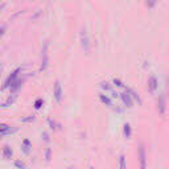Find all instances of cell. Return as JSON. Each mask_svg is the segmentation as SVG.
<instances>
[{
    "label": "cell",
    "instance_id": "1",
    "mask_svg": "<svg viewBox=\"0 0 169 169\" xmlns=\"http://www.w3.org/2000/svg\"><path fill=\"white\" fill-rule=\"evenodd\" d=\"M81 44H82V48H83L85 52H89V50H90L89 37H87V33H86L85 29H82V32H81Z\"/></svg>",
    "mask_w": 169,
    "mask_h": 169
},
{
    "label": "cell",
    "instance_id": "2",
    "mask_svg": "<svg viewBox=\"0 0 169 169\" xmlns=\"http://www.w3.org/2000/svg\"><path fill=\"white\" fill-rule=\"evenodd\" d=\"M19 73H20V69H17V70H15L13 73L9 75L8 78H7V81H5V83H4V86H3V89H7V87H9V85L12 83L13 81L17 78V75H19Z\"/></svg>",
    "mask_w": 169,
    "mask_h": 169
},
{
    "label": "cell",
    "instance_id": "3",
    "mask_svg": "<svg viewBox=\"0 0 169 169\" xmlns=\"http://www.w3.org/2000/svg\"><path fill=\"white\" fill-rule=\"evenodd\" d=\"M157 110H158V112H160V115H164V114H165V95H160V96H158Z\"/></svg>",
    "mask_w": 169,
    "mask_h": 169
},
{
    "label": "cell",
    "instance_id": "4",
    "mask_svg": "<svg viewBox=\"0 0 169 169\" xmlns=\"http://www.w3.org/2000/svg\"><path fill=\"white\" fill-rule=\"evenodd\" d=\"M54 98H56L57 102H61V99H62L61 85H60V82L58 81H56V83H54Z\"/></svg>",
    "mask_w": 169,
    "mask_h": 169
},
{
    "label": "cell",
    "instance_id": "5",
    "mask_svg": "<svg viewBox=\"0 0 169 169\" xmlns=\"http://www.w3.org/2000/svg\"><path fill=\"white\" fill-rule=\"evenodd\" d=\"M122 99H123V103L127 106V107H132V99H131V95H128L127 91L122 94Z\"/></svg>",
    "mask_w": 169,
    "mask_h": 169
},
{
    "label": "cell",
    "instance_id": "6",
    "mask_svg": "<svg viewBox=\"0 0 169 169\" xmlns=\"http://www.w3.org/2000/svg\"><path fill=\"white\" fill-rule=\"evenodd\" d=\"M139 153H140V167L146 168V149H144L143 146H140Z\"/></svg>",
    "mask_w": 169,
    "mask_h": 169
},
{
    "label": "cell",
    "instance_id": "7",
    "mask_svg": "<svg viewBox=\"0 0 169 169\" xmlns=\"http://www.w3.org/2000/svg\"><path fill=\"white\" fill-rule=\"evenodd\" d=\"M157 85H158V83H157V79L155 78V77H151L149 81H148V87H149V90L153 92V91L157 89Z\"/></svg>",
    "mask_w": 169,
    "mask_h": 169
},
{
    "label": "cell",
    "instance_id": "8",
    "mask_svg": "<svg viewBox=\"0 0 169 169\" xmlns=\"http://www.w3.org/2000/svg\"><path fill=\"white\" fill-rule=\"evenodd\" d=\"M3 155H4L5 158H11L12 157V149L8 146H5L4 148H3Z\"/></svg>",
    "mask_w": 169,
    "mask_h": 169
},
{
    "label": "cell",
    "instance_id": "9",
    "mask_svg": "<svg viewBox=\"0 0 169 169\" xmlns=\"http://www.w3.org/2000/svg\"><path fill=\"white\" fill-rule=\"evenodd\" d=\"M99 98H101V101H102V103H105V105H107V106H111V105H112L111 99H110L108 96H106V95H103V94H101V95H99Z\"/></svg>",
    "mask_w": 169,
    "mask_h": 169
},
{
    "label": "cell",
    "instance_id": "10",
    "mask_svg": "<svg viewBox=\"0 0 169 169\" xmlns=\"http://www.w3.org/2000/svg\"><path fill=\"white\" fill-rule=\"evenodd\" d=\"M46 65H48V54H46V46H45V50H44V61H42V66H41V70H45V69H46Z\"/></svg>",
    "mask_w": 169,
    "mask_h": 169
},
{
    "label": "cell",
    "instance_id": "11",
    "mask_svg": "<svg viewBox=\"0 0 169 169\" xmlns=\"http://www.w3.org/2000/svg\"><path fill=\"white\" fill-rule=\"evenodd\" d=\"M127 92H128V94H131V96H132V98L133 99H136V101L137 102H139V103H141V101H140V98H139V95H137L136 94V92H133L132 90H130V89H127V90H126Z\"/></svg>",
    "mask_w": 169,
    "mask_h": 169
},
{
    "label": "cell",
    "instance_id": "12",
    "mask_svg": "<svg viewBox=\"0 0 169 169\" xmlns=\"http://www.w3.org/2000/svg\"><path fill=\"white\" fill-rule=\"evenodd\" d=\"M124 135H126V137L131 136V126L130 124H124Z\"/></svg>",
    "mask_w": 169,
    "mask_h": 169
},
{
    "label": "cell",
    "instance_id": "13",
    "mask_svg": "<svg viewBox=\"0 0 169 169\" xmlns=\"http://www.w3.org/2000/svg\"><path fill=\"white\" fill-rule=\"evenodd\" d=\"M23 144H24V152L28 153L29 149H30V141H29V140H24Z\"/></svg>",
    "mask_w": 169,
    "mask_h": 169
},
{
    "label": "cell",
    "instance_id": "14",
    "mask_svg": "<svg viewBox=\"0 0 169 169\" xmlns=\"http://www.w3.org/2000/svg\"><path fill=\"white\" fill-rule=\"evenodd\" d=\"M120 168H122V169H126V157H124L123 155L120 156Z\"/></svg>",
    "mask_w": 169,
    "mask_h": 169
},
{
    "label": "cell",
    "instance_id": "15",
    "mask_svg": "<svg viewBox=\"0 0 169 169\" xmlns=\"http://www.w3.org/2000/svg\"><path fill=\"white\" fill-rule=\"evenodd\" d=\"M13 101H15V96H12V98H8V101H7L4 105H3V107H8L9 105H12V103H13Z\"/></svg>",
    "mask_w": 169,
    "mask_h": 169
},
{
    "label": "cell",
    "instance_id": "16",
    "mask_svg": "<svg viewBox=\"0 0 169 169\" xmlns=\"http://www.w3.org/2000/svg\"><path fill=\"white\" fill-rule=\"evenodd\" d=\"M42 99H37V101L36 102H34V107H36V108H40L41 107V106H42Z\"/></svg>",
    "mask_w": 169,
    "mask_h": 169
},
{
    "label": "cell",
    "instance_id": "17",
    "mask_svg": "<svg viewBox=\"0 0 169 169\" xmlns=\"http://www.w3.org/2000/svg\"><path fill=\"white\" fill-rule=\"evenodd\" d=\"M155 4H156V0H147V7L148 8H152Z\"/></svg>",
    "mask_w": 169,
    "mask_h": 169
},
{
    "label": "cell",
    "instance_id": "18",
    "mask_svg": "<svg viewBox=\"0 0 169 169\" xmlns=\"http://www.w3.org/2000/svg\"><path fill=\"white\" fill-rule=\"evenodd\" d=\"M15 167H17V168H27V165L24 163H21V161H15Z\"/></svg>",
    "mask_w": 169,
    "mask_h": 169
},
{
    "label": "cell",
    "instance_id": "19",
    "mask_svg": "<svg viewBox=\"0 0 169 169\" xmlns=\"http://www.w3.org/2000/svg\"><path fill=\"white\" fill-rule=\"evenodd\" d=\"M9 128V126H7V124H0V133L4 132V131H7Z\"/></svg>",
    "mask_w": 169,
    "mask_h": 169
},
{
    "label": "cell",
    "instance_id": "20",
    "mask_svg": "<svg viewBox=\"0 0 169 169\" xmlns=\"http://www.w3.org/2000/svg\"><path fill=\"white\" fill-rule=\"evenodd\" d=\"M102 87L103 89H106V90H111V87H110V86H108V83H107V82H102Z\"/></svg>",
    "mask_w": 169,
    "mask_h": 169
},
{
    "label": "cell",
    "instance_id": "21",
    "mask_svg": "<svg viewBox=\"0 0 169 169\" xmlns=\"http://www.w3.org/2000/svg\"><path fill=\"white\" fill-rule=\"evenodd\" d=\"M114 83H115L116 86H120V87H123V86H124V85L122 83V82L119 81V79H114Z\"/></svg>",
    "mask_w": 169,
    "mask_h": 169
},
{
    "label": "cell",
    "instance_id": "22",
    "mask_svg": "<svg viewBox=\"0 0 169 169\" xmlns=\"http://www.w3.org/2000/svg\"><path fill=\"white\" fill-rule=\"evenodd\" d=\"M5 29H7V27H5V25H3L2 28H0V37H2L3 34H4V32H5Z\"/></svg>",
    "mask_w": 169,
    "mask_h": 169
},
{
    "label": "cell",
    "instance_id": "23",
    "mask_svg": "<svg viewBox=\"0 0 169 169\" xmlns=\"http://www.w3.org/2000/svg\"><path fill=\"white\" fill-rule=\"evenodd\" d=\"M45 155H46V160L49 161V160H50V149H49V148L46 149V153H45Z\"/></svg>",
    "mask_w": 169,
    "mask_h": 169
},
{
    "label": "cell",
    "instance_id": "24",
    "mask_svg": "<svg viewBox=\"0 0 169 169\" xmlns=\"http://www.w3.org/2000/svg\"><path fill=\"white\" fill-rule=\"evenodd\" d=\"M33 119H34V116L32 115V116H29V118H24L23 122H30V120H33Z\"/></svg>",
    "mask_w": 169,
    "mask_h": 169
},
{
    "label": "cell",
    "instance_id": "25",
    "mask_svg": "<svg viewBox=\"0 0 169 169\" xmlns=\"http://www.w3.org/2000/svg\"><path fill=\"white\" fill-rule=\"evenodd\" d=\"M48 122H49V124H50V128L53 130V128H56V127H54V122L52 119H48Z\"/></svg>",
    "mask_w": 169,
    "mask_h": 169
},
{
    "label": "cell",
    "instance_id": "26",
    "mask_svg": "<svg viewBox=\"0 0 169 169\" xmlns=\"http://www.w3.org/2000/svg\"><path fill=\"white\" fill-rule=\"evenodd\" d=\"M44 139H45V141H49V136H48V133H44Z\"/></svg>",
    "mask_w": 169,
    "mask_h": 169
},
{
    "label": "cell",
    "instance_id": "27",
    "mask_svg": "<svg viewBox=\"0 0 169 169\" xmlns=\"http://www.w3.org/2000/svg\"><path fill=\"white\" fill-rule=\"evenodd\" d=\"M0 71H2V69H0Z\"/></svg>",
    "mask_w": 169,
    "mask_h": 169
}]
</instances>
